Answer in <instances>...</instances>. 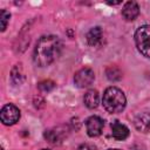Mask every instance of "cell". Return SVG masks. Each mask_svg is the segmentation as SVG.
Returning a JSON list of instances; mask_svg holds the SVG:
<instances>
[{
    "mask_svg": "<svg viewBox=\"0 0 150 150\" xmlns=\"http://www.w3.org/2000/svg\"><path fill=\"white\" fill-rule=\"evenodd\" d=\"M62 52V42L56 35H45L39 39L33 53V61L38 67L52 64Z\"/></svg>",
    "mask_w": 150,
    "mask_h": 150,
    "instance_id": "cell-1",
    "label": "cell"
},
{
    "mask_svg": "<svg viewBox=\"0 0 150 150\" xmlns=\"http://www.w3.org/2000/svg\"><path fill=\"white\" fill-rule=\"evenodd\" d=\"M102 104L108 112L118 114L124 110L127 105V98L124 93L121 89L116 87H109L105 89L103 94Z\"/></svg>",
    "mask_w": 150,
    "mask_h": 150,
    "instance_id": "cell-2",
    "label": "cell"
},
{
    "mask_svg": "<svg viewBox=\"0 0 150 150\" xmlns=\"http://www.w3.org/2000/svg\"><path fill=\"white\" fill-rule=\"evenodd\" d=\"M135 43L138 52L150 59V25H143L136 29Z\"/></svg>",
    "mask_w": 150,
    "mask_h": 150,
    "instance_id": "cell-3",
    "label": "cell"
},
{
    "mask_svg": "<svg viewBox=\"0 0 150 150\" xmlns=\"http://www.w3.org/2000/svg\"><path fill=\"white\" fill-rule=\"evenodd\" d=\"M20 118V110L16 105L8 103L2 107L0 111V120L5 125H13Z\"/></svg>",
    "mask_w": 150,
    "mask_h": 150,
    "instance_id": "cell-4",
    "label": "cell"
},
{
    "mask_svg": "<svg viewBox=\"0 0 150 150\" xmlns=\"http://www.w3.org/2000/svg\"><path fill=\"white\" fill-rule=\"evenodd\" d=\"M94 79H95V74L93 69L82 68L75 73L74 82L79 88H87L94 82Z\"/></svg>",
    "mask_w": 150,
    "mask_h": 150,
    "instance_id": "cell-5",
    "label": "cell"
},
{
    "mask_svg": "<svg viewBox=\"0 0 150 150\" xmlns=\"http://www.w3.org/2000/svg\"><path fill=\"white\" fill-rule=\"evenodd\" d=\"M104 121L100 116H90L86 121V128H87V134L89 137H97L101 135L103 130Z\"/></svg>",
    "mask_w": 150,
    "mask_h": 150,
    "instance_id": "cell-6",
    "label": "cell"
},
{
    "mask_svg": "<svg viewBox=\"0 0 150 150\" xmlns=\"http://www.w3.org/2000/svg\"><path fill=\"white\" fill-rule=\"evenodd\" d=\"M45 138L47 139L48 143L53 144V145H57L60 143H62L63 138L67 136L66 129L62 127H57V128H53V129H48L45 131Z\"/></svg>",
    "mask_w": 150,
    "mask_h": 150,
    "instance_id": "cell-7",
    "label": "cell"
},
{
    "mask_svg": "<svg viewBox=\"0 0 150 150\" xmlns=\"http://www.w3.org/2000/svg\"><path fill=\"white\" fill-rule=\"evenodd\" d=\"M86 39H87V42L89 46L91 47H98L102 45L103 42V32L101 29V27L96 26V27H93L88 30L87 35H86Z\"/></svg>",
    "mask_w": 150,
    "mask_h": 150,
    "instance_id": "cell-8",
    "label": "cell"
},
{
    "mask_svg": "<svg viewBox=\"0 0 150 150\" xmlns=\"http://www.w3.org/2000/svg\"><path fill=\"white\" fill-rule=\"evenodd\" d=\"M135 128L141 132H149L150 131V111H144L138 114L134 121Z\"/></svg>",
    "mask_w": 150,
    "mask_h": 150,
    "instance_id": "cell-9",
    "label": "cell"
},
{
    "mask_svg": "<svg viewBox=\"0 0 150 150\" xmlns=\"http://www.w3.org/2000/svg\"><path fill=\"white\" fill-rule=\"evenodd\" d=\"M139 14V7L135 1H128L122 8V15L127 21H134Z\"/></svg>",
    "mask_w": 150,
    "mask_h": 150,
    "instance_id": "cell-10",
    "label": "cell"
},
{
    "mask_svg": "<svg viewBox=\"0 0 150 150\" xmlns=\"http://www.w3.org/2000/svg\"><path fill=\"white\" fill-rule=\"evenodd\" d=\"M110 128H111V135L116 141H124L125 138H128L129 129L124 124L120 123L118 121H114Z\"/></svg>",
    "mask_w": 150,
    "mask_h": 150,
    "instance_id": "cell-11",
    "label": "cell"
},
{
    "mask_svg": "<svg viewBox=\"0 0 150 150\" xmlns=\"http://www.w3.org/2000/svg\"><path fill=\"white\" fill-rule=\"evenodd\" d=\"M83 102L86 104L87 108L89 109H95L97 108L98 105V102H100V95L97 93V90L95 89H89L84 96H83Z\"/></svg>",
    "mask_w": 150,
    "mask_h": 150,
    "instance_id": "cell-12",
    "label": "cell"
},
{
    "mask_svg": "<svg viewBox=\"0 0 150 150\" xmlns=\"http://www.w3.org/2000/svg\"><path fill=\"white\" fill-rule=\"evenodd\" d=\"M11 79L13 81L14 84H21L25 76H23V71H22V67L21 64H15L11 71Z\"/></svg>",
    "mask_w": 150,
    "mask_h": 150,
    "instance_id": "cell-13",
    "label": "cell"
},
{
    "mask_svg": "<svg viewBox=\"0 0 150 150\" xmlns=\"http://www.w3.org/2000/svg\"><path fill=\"white\" fill-rule=\"evenodd\" d=\"M105 76L110 81H118L122 79V71L117 67H108L105 69Z\"/></svg>",
    "mask_w": 150,
    "mask_h": 150,
    "instance_id": "cell-14",
    "label": "cell"
},
{
    "mask_svg": "<svg viewBox=\"0 0 150 150\" xmlns=\"http://www.w3.org/2000/svg\"><path fill=\"white\" fill-rule=\"evenodd\" d=\"M38 88L43 93H48L55 88V83L52 80H43L38 84Z\"/></svg>",
    "mask_w": 150,
    "mask_h": 150,
    "instance_id": "cell-15",
    "label": "cell"
},
{
    "mask_svg": "<svg viewBox=\"0 0 150 150\" xmlns=\"http://www.w3.org/2000/svg\"><path fill=\"white\" fill-rule=\"evenodd\" d=\"M9 18H11V14H9V12H7L6 9H1V12H0L1 32H5V30H6V28H7V25H8V21H9Z\"/></svg>",
    "mask_w": 150,
    "mask_h": 150,
    "instance_id": "cell-16",
    "label": "cell"
},
{
    "mask_svg": "<svg viewBox=\"0 0 150 150\" xmlns=\"http://www.w3.org/2000/svg\"><path fill=\"white\" fill-rule=\"evenodd\" d=\"M75 150H96L95 146L93 144H89V143H83L81 145H79Z\"/></svg>",
    "mask_w": 150,
    "mask_h": 150,
    "instance_id": "cell-17",
    "label": "cell"
},
{
    "mask_svg": "<svg viewBox=\"0 0 150 150\" xmlns=\"http://www.w3.org/2000/svg\"><path fill=\"white\" fill-rule=\"evenodd\" d=\"M130 150H146V149H145V146L142 145V144H135Z\"/></svg>",
    "mask_w": 150,
    "mask_h": 150,
    "instance_id": "cell-18",
    "label": "cell"
},
{
    "mask_svg": "<svg viewBox=\"0 0 150 150\" xmlns=\"http://www.w3.org/2000/svg\"><path fill=\"white\" fill-rule=\"evenodd\" d=\"M108 150H120V149H108Z\"/></svg>",
    "mask_w": 150,
    "mask_h": 150,
    "instance_id": "cell-19",
    "label": "cell"
},
{
    "mask_svg": "<svg viewBox=\"0 0 150 150\" xmlns=\"http://www.w3.org/2000/svg\"><path fill=\"white\" fill-rule=\"evenodd\" d=\"M41 150H49V149H41Z\"/></svg>",
    "mask_w": 150,
    "mask_h": 150,
    "instance_id": "cell-20",
    "label": "cell"
}]
</instances>
